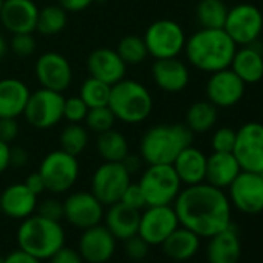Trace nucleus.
I'll return each mask as SVG.
<instances>
[{
  "label": "nucleus",
  "mask_w": 263,
  "mask_h": 263,
  "mask_svg": "<svg viewBox=\"0 0 263 263\" xmlns=\"http://www.w3.org/2000/svg\"><path fill=\"white\" fill-rule=\"evenodd\" d=\"M110 90H111V85H108V84H105V82H102V81H99L96 78L88 76L81 85L79 96L87 104L88 108L104 107V105L108 104Z\"/></svg>",
  "instance_id": "36"
},
{
  "label": "nucleus",
  "mask_w": 263,
  "mask_h": 263,
  "mask_svg": "<svg viewBox=\"0 0 263 263\" xmlns=\"http://www.w3.org/2000/svg\"><path fill=\"white\" fill-rule=\"evenodd\" d=\"M64 101L65 98L62 93L41 87L30 95L24 116L34 128H53L64 119Z\"/></svg>",
  "instance_id": "9"
},
{
  "label": "nucleus",
  "mask_w": 263,
  "mask_h": 263,
  "mask_svg": "<svg viewBox=\"0 0 263 263\" xmlns=\"http://www.w3.org/2000/svg\"><path fill=\"white\" fill-rule=\"evenodd\" d=\"M87 70L91 78H96L108 85H113L125 78L127 65L116 50L96 48L87 58Z\"/></svg>",
  "instance_id": "20"
},
{
  "label": "nucleus",
  "mask_w": 263,
  "mask_h": 263,
  "mask_svg": "<svg viewBox=\"0 0 263 263\" xmlns=\"http://www.w3.org/2000/svg\"><path fill=\"white\" fill-rule=\"evenodd\" d=\"M107 105L118 121L125 124H140L151 116L154 98L144 84L124 78L111 85Z\"/></svg>",
  "instance_id": "5"
},
{
  "label": "nucleus",
  "mask_w": 263,
  "mask_h": 263,
  "mask_svg": "<svg viewBox=\"0 0 263 263\" xmlns=\"http://www.w3.org/2000/svg\"><path fill=\"white\" fill-rule=\"evenodd\" d=\"M24 183H25V186H27L33 194H36L37 197H39L42 192H45V191H47L45 183H44V178H42V175H41L39 172H33V174H30Z\"/></svg>",
  "instance_id": "47"
},
{
  "label": "nucleus",
  "mask_w": 263,
  "mask_h": 263,
  "mask_svg": "<svg viewBox=\"0 0 263 263\" xmlns=\"http://www.w3.org/2000/svg\"><path fill=\"white\" fill-rule=\"evenodd\" d=\"M64 218L74 228L87 229L96 226L104 218V204L91 194L85 191L74 192L65 198Z\"/></svg>",
  "instance_id": "16"
},
{
  "label": "nucleus",
  "mask_w": 263,
  "mask_h": 263,
  "mask_svg": "<svg viewBox=\"0 0 263 263\" xmlns=\"http://www.w3.org/2000/svg\"><path fill=\"white\" fill-rule=\"evenodd\" d=\"M246 84L231 70L223 68L211 73L206 82V96L217 108H228L241 101Z\"/></svg>",
  "instance_id": "17"
},
{
  "label": "nucleus",
  "mask_w": 263,
  "mask_h": 263,
  "mask_svg": "<svg viewBox=\"0 0 263 263\" xmlns=\"http://www.w3.org/2000/svg\"><path fill=\"white\" fill-rule=\"evenodd\" d=\"M115 121H116V118H115L113 111L110 110V107L104 105V107L88 108V113H87L84 122L88 130L95 132V134H102V132L113 128Z\"/></svg>",
  "instance_id": "37"
},
{
  "label": "nucleus",
  "mask_w": 263,
  "mask_h": 263,
  "mask_svg": "<svg viewBox=\"0 0 263 263\" xmlns=\"http://www.w3.org/2000/svg\"><path fill=\"white\" fill-rule=\"evenodd\" d=\"M17 118H0V140L11 144L19 137Z\"/></svg>",
  "instance_id": "44"
},
{
  "label": "nucleus",
  "mask_w": 263,
  "mask_h": 263,
  "mask_svg": "<svg viewBox=\"0 0 263 263\" xmlns=\"http://www.w3.org/2000/svg\"><path fill=\"white\" fill-rule=\"evenodd\" d=\"M31 91L17 78L0 79V118H19L24 115Z\"/></svg>",
  "instance_id": "25"
},
{
  "label": "nucleus",
  "mask_w": 263,
  "mask_h": 263,
  "mask_svg": "<svg viewBox=\"0 0 263 263\" xmlns=\"http://www.w3.org/2000/svg\"><path fill=\"white\" fill-rule=\"evenodd\" d=\"M121 203H124L125 206L128 208H134L137 211H143L144 208H147V203H146V198H144V194L140 187L138 183H130L127 186V189L124 191L121 200Z\"/></svg>",
  "instance_id": "41"
},
{
  "label": "nucleus",
  "mask_w": 263,
  "mask_h": 263,
  "mask_svg": "<svg viewBox=\"0 0 263 263\" xmlns=\"http://www.w3.org/2000/svg\"><path fill=\"white\" fill-rule=\"evenodd\" d=\"M36 211L39 215L54 221H61L64 218V203L56 198H47L42 203H37Z\"/></svg>",
  "instance_id": "43"
},
{
  "label": "nucleus",
  "mask_w": 263,
  "mask_h": 263,
  "mask_svg": "<svg viewBox=\"0 0 263 263\" xmlns=\"http://www.w3.org/2000/svg\"><path fill=\"white\" fill-rule=\"evenodd\" d=\"M174 209L180 226L191 229L200 238H209L232 223L228 195L206 181L181 189Z\"/></svg>",
  "instance_id": "1"
},
{
  "label": "nucleus",
  "mask_w": 263,
  "mask_h": 263,
  "mask_svg": "<svg viewBox=\"0 0 263 263\" xmlns=\"http://www.w3.org/2000/svg\"><path fill=\"white\" fill-rule=\"evenodd\" d=\"M0 208L7 217L24 220L37 209V195L33 194L25 183H14L0 194Z\"/></svg>",
  "instance_id": "22"
},
{
  "label": "nucleus",
  "mask_w": 263,
  "mask_h": 263,
  "mask_svg": "<svg viewBox=\"0 0 263 263\" xmlns=\"http://www.w3.org/2000/svg\"><path fill=\"white\" fill-rule=\"evenodd\" d=\"M260 175H261V178H263V172H261V174H260Z\"/></svg>",
  "instance_id": "57"
},
{
  "label": "nucleus",
  "mask_w": 263,
  "mask_h": 263,
  "mask_svg": "<svg viewBox=\"0 0 263 263\" xmlns=\"http://www.w3.org/2000/svg\"><path fill=\"white\" fill-rule=\"evenodd\" d=\"M241 172L232 152H212L206 163V183L218 189H228Z\"/></svg>",
  "instance_id": "27"
},
{
  "label": "nucleus",
  "mask_w": 263,
  "mask_h": 263,
  "mask_svg": "<svg viewBox=\"0 0 263 263\" xmlns=\"http://www.w3.org/2000/svg\"><path fill=\"white\" fill-rule=\"evenodd\" d=\"M51 194H64L70 191L79 178L78 157L58 149L45 155L37 171Z\"/></svg>",
  "instance_id": "8"
},
{
  "label": "nucleus",
  "mask_w": 263,
  "mask_h": 263,
  "mask_svg": "<svg viewBox=\"0 0 263 263\" xmlns=\"http://www.w3.org/2000/svg\"><path fill=\"white\" fill-rule=\"evenodd\" d=\"M95 0H58V5L62 7L67 13H79L87 10Z\"/></svg>",
  "instance_id": "46"
},
{
  "label": "nucleus",
  "mask_w": 263,
  "mask_h": 263,
  "mask_svg": "<svg viewBox=\"0 0 263 263\" xmlns=\"http://www.w3.org/2000/svg\"><path fill=\"white\" fill-rule=\"evenodd\" d=\"M2 7H4V0H0V11H2Z\"/></svg>",
  "instance_id": "54"
},
{
  "label": "nucleus",
  "mask_w": 263,
  "mask_h": 263,
  "mask_svg": "<svg viewBox=\"0 0 263 263\" xmlns=\"http://www.w3.org/2000/svg\"><path fill=\"white\" fill-rule=\"evenodd\" d=\"M245 84H257L263 79V53L252 45H243L237 48L231 67Z\"/></svg>",
  "instance_id": "28"
},
{
  "label": "nucleus",
  "mask_w": 263,
  "mask_h": 263,
  "mask_svg": "<svg viewBox=\"0 0 263 263\" xmlns=\"http://www.w3.org/2000/svg\"><path fill=\"white\" fill-rule=\"evenodd\" d=\"M228 7L223 0H200L197 5V21L201 28H223Z\"/></svg>",
  "instance_id": "32"
},
{
  "label": "nucleus",
  "mask_w": 263,
  "mask_h": 263,
  "mask_svg": "<svg viewBox=\"0 0 263 263\" xmlns=\"http://www.w3.org/2000/svg\"><path fill=\"white\" fill-rule=\"evenodd\" d=\"M34 74L42 88L64 93L73 82V68L68 59L58 51H47L39 56Z\"/></svg>",
  "instance_id": "15"
},
{
  "label": "nucleus",
  "mask_w": 263,
  "mask_h": 263,
  "mask_svg": "<svg viewBox=\"0 0 263 263\" xmlns=\"http://www.w3.org/2000/svg\"><path fill=\"white\" fill-rule=\"evenodd\" d=\"M235 51V42L223 28H200L186 39L184 45L187 62L209 74L229 68Z\"/></svg>",
  "instance_id": "2"
},
{
  "label": "nucleus",
  "mask_w": 263,
  "mask_h": 263,
  "mask_svg": "<svg viewBox=\"0 0 263 263\" xmlns=\"http://www.w3.org/2000/svg\"><path fill=\"white\" fill-rule=\"evenodd\" d=\"M61 149L78 157L81 155L88 146V128L82 124L68 122L67 127L62 128L59 135Z\"/></svg>",
  "instance_id": "33"
},
{
  "label": "nucleus",
  "mask_w": 263,
  "mask_h": 263,
  "mask_svg": "<svg viewBox=\"0 0 263 263\" xmlns=\"http://www.w3.org/2000/svg\"><path fill=\"white\" fill-rule=\"evenodd\" d=\"M223 30L235 42V45H252L263 31V14L251 4H240L228 10Z\"/></svg>",
  "instance_id": "10"
},
{
  "label": "nucleus",
  "mask_w": 263,
  "mask_h": 263,
  "mask_svg": "<svg viewBox=\"0 0 263 263\" xmlns=\"http://www.w3.org/2000/svg\"><path fill=\"white\" fill-rule=\"evenodd\" d=\"M0 215H2V208H0Z\"/></svg>",
  "instance_id": "56"
},
{
  "label": "nucleus",
  "mask_w": 263,
  "mask_h": 263,
  "mask_svg": "<svg viewBox=\"0 0 263 263\" xmlns=\"http://www.w3.org/2000/svg\"><path fill=\"white\" fill-rule=\"evenodd\" d=\"M116 51L121 56V59L125 62V65H138V64L144 62L146 58L149 56L144 39L137 34L124 36L119 41Z\"/></svg>",
  "instance_id": "35"
},
{
  "label": "nucleus",
  "mask_w": 263,
  "mask_h": 263,
  "mask_svg": "<svg viewBox=\"0 0 263 263\" xmlns=\"http://www.w3.org/2000/svg\"><path fill=\"white\" fill-rule=\"evenodd\" d=\"M237 130L231 127H220L211 138V147L214 152H232L235 146Z\"/></svg>",
  "instance_id": "38"
},
{
  "label": "nucleus",
  "mask_w": 263,
  "mask_h": 263,
  "mask_svg": "<svg viewBox=\"0 0 263 263\" xmlns=\"http://www.w3.org/2000/svg\"><path fill=\"white\" fill-rule=\"evenodd\" d=\"M192 140L194 134L186 124H158L143 135L140 157L147 164H172Z\"/></svg>",
  "instance_id": "3"
},
{
  "label": "nucleus",
  "mask_w": 263,
  "mask_h": 263,
  "mask_svg": "<svg viewBox=\"0 0 263 263\" xmlns=\"http://www.w3.org/2000/svg\"><path fill=\"white\" fill-rule=\"evenodd\" d=\"M124 248H125V252L127 255L132 258V260H143L146 258V255L149 254V248L151 245L141 237V235H134L127 240H124Z\"/></svg>",
  "instance_id": "42"
},
{
  "label": "nucleus",
  "mask_w": 263,
  "mask_h": 263,
  "mask_svg": "<svg viewBox=\"0 0 263 263\" xmlns=\"http://www.w3.org/2000/svg\"><path fill=\"white\" fill-rule=\"evenodd\" d=\"M36 39L33 33H21V34H13L11 39V48L13 51L21 56V58H28L36 51Z\"/></svg>",
  "instance_id": "40"
},
{
  "label": "nucleus",
  "mask_w": 263,
  "mask_h": 263,
  "mask_svg": "<svg viewBox=\"0 0 263 263\" xmlns=\"http://www.w3.org/2000/svg\"><path fill=\"white\" fill-rule=\"evenodd\" d=\"M19 248L39 260L50 258L65 243V231L61 221L33 214L22 220L17 229Z\"/></svg>",
  "instance_id": "4"
},
{
  "label": "nucleus",
  "mask_w": 263,
  "mask_h": 263,
  "mask_svg": "<svg viewBox=\"0 0 263 263\" xmlns=\"http://www.w3.org/2000/svg\"><path fill=\"white\" fill-rule=\"evenodd\" d=\"M152 78L155 85L166 93L183 91L191 79L187 65L178 58L157 59L152 65Z\"/></svg>",
  "instance_id": "21"
},
{
  "label": "nucleus",
  "mask_w": 263,
  "mask_h": 263,
  "mask_svg": "<svg viewBox=\"0 0 263 263\" xmlns=\"http://www.w3.org/2000/svg\"><path fill=\"white\" fill-rule=\"evenodd\" d=\"M178 226L180 221L172 204L147 206L140 217L138 235H141L151 246H158Z\"/></svg>",
  "instance_id": "14"
},
{
  "label": "nucleus",
  "mask_w": 263,
  "mask_h": 263,
  "mask_svg": "<svg viewBox=\"0 0 263 263\" xmlns=\"http://www.w3.org/2000/svg\"><path fill=\"white\" fill-rule=\"evenodd\" d=\"M141 211L128 208L124 203L118 201L108 206L107 212H104L105 228L111 232L116 240H127L138 234Z\"/></svg>",
  "instance_id": "23"
},
{
  "label": "nucleus",
  "mask_w": 263,
  "mask_h": 263,
  "mask_svg": "<svg viewBox=\"0 0 263 263\" xmlns=\"http://www.w3.org/2000/svg\"><path fill=\"white\" fill-rule=\"evenodd\" d=\"M228 189L231 206L240 212L248 215L263 212V178L260 174L241 171Z\"/></svg>",
  "instance_id": "13"
},
{
  "label": "nucleus",
  "mask_w": 263,
  "mask_h": 263,
  "mask_svg": "<svg viewBox=\"0 0 263 263\" xmlns=\"http://www.w3.org/2000/svg\"><path fill=\"white\" fill-rule=\"evenodd\" d=\"M95 2H98V4H105L107 0H95Z\"/></svg>",
  "instance_id": "53"
},
{
  "label": "nucleus",
  "mask_w": 263,
  "mask_h": 263,
  "mask_svg": "<svg viewBox=\"0 0 263 263\" xmlns=\"http://www.w3.org/2000/svg\"><path fill=\"white\" fill-rule=\"evenodd\" d=\"M141 163H143L141 157L138 158V157L130 155V154H128V155L124 158V161H122L124 167L128 171V174H130V175H132V174H135V172H138V169L141 167Z\"/></svg>",
  "instance_id": "51"
},
{
  "label": "nucleus",
  "mask_w": 263,
  "mask_h": 263,
  "mask_svg": "<svg viewBox=\"0 0 263 263\" xmlns=\"http://www.w3.org/2000/svg\"><path fill=\"white\" fill-rule=\"evenodd\" d=\"M206 163L208 157L192 144L183 149L175 161L172 163L181 184L186 186H194L204 183L206 180Z\"/></svg>",
  "instance_id": "26"
},
{
  "label": "nucleus",
  "mask_w": 263,
  "mask_h": 263,
  "mask_svg": "<svg viewBox=\"0 0 263 263\" xmlns=\"http://www.w3.org/2000/svg\"><path fill=\"white\" fill-rule=\"evenodd\" d=\"M143 39L149 56L157 61L178 58L180 53L184 51L187 37L178 22L172 19H160L147 27Z\"/></svg>",
  "instance_id": "7"
},
{
  "label": "nucleus",
  "mask_w": 263,
  "mask_h": 263,
  "mask_svg": "<svg viewBox=\"0 0 263 263\" xmlns=\"http://www.w3.org/2000/svg\"><path fill=\"white\" fill-rule=\"evenodd\" d=\"M48 260L51 263H84L79 251H76L73 248H68L65 245L62 248H59Z\"/></svg>",
  "instance_id": "45"
},
{
  "label": "nucleus",
  "mask_w": 263,
  "mask_h": 263,
  "mask_svg": "<svg viewBox=\"0 0 263 263\" xmlns=\"http://www.w3.org/2000/svg\"><path fill=\"white\" fill-rule=\"evenodd\" d=\"M241 255V241L237 228L231 223L221 232L209 237L206 257L209 263H237Z\"/></svg>",
  "instance_id": "24"
},
{
  "label": "nucleus",
  "mask_w": 263,
  "mask_h": 263,
  "mask_svg": "<svg viewBox=\"0 0 263 263\" xmlns=\"http://www.w3.org/2000/svg\"><path fill=\"white\" fill-rule=\"evenodd\" d=\"M7 51H8V44H7L5 37H4L2 34H0V61H2V59L5 58Z\"/></svg>",
  "instance_id": "52"
},
{
  "label": "nucleus",
  "mask_w": 263,
  "mask_h": 263,
  "mask_svg": "<svg viewBox=\"0 0 263 263\" xmlns=\"http://www.w3.org/2000/svg\"><path fill=\"white\" fill-rule=\"evenodd\" d=\"M96 152L104 161L108 163H122L124 158L130 154L125 137L115 128L98 134Z\"/></svg>",
  "instance_id": "30"
},
{
  "label": "nucleus",
  "mask_w": 263,
  "mask_h": 263,
  "mask_svg": "<svg viewBox=\"0 0 263 263\" xmlns=\"http://www.w3.org/2000/svg\"><path fill=\"white\" fill-rule=\"evenodd\" d=\"M87 113H88V107L81 99V96L65 98V101H64V118L68 122L81 124V122L85 121Z\"/></svg>",
  "instance_id": "39"
},
{
  "label": "nucleus",
  "mask_w": 263,
  "mask_h": 263,
  "mask_svg": "<svg viewBox=\"0 0 263 263\" xmlns=\"http://www.w3.org/2000/svg\"><path fill=\"white\" fill-rule=\"evenodd\" d=\"M28 152L22 147H11V155H10V166L14 167H24L28 164Z\"/></svg>",
  "instance_id": "49"
},
{
  "label": "nucleus",
  "mask_w": 263,
  "mask_h": 263,
  "mask_svg": "<svg viewBox=\"0 0 263 263\" xmlns=\"http://www.w3.org/2000/svg\"><path fill=\"white\" fill-rule=\"evenodd\" d=\"M130 177L132 175L122 163L104 161L101 166L96 167L91 177V194L104 206L118 203L127 186L132 183Z\"/></svg>",
  "instance_id": "11"
},
{
  "label": "nucleus",
  "mask_w": 263,
  "mask_h": 263,
  "mask_svg": "<svg viewBox=\"0 0 263 263\" xmlns=\"http://www.w3.org/2000/svg\"><path fill=\"white\" fill-rule=\"evenodd\" d=\"M241 171L263 172V124L246 122L237 130L235 146L232 151Z\"/></svg>",
  "instance_id": "12"
},
{
  "label": "nucleus",
  "mask_w": 263,
  "mask_h": 263,
  "mask_svg": "<svg viewBox=\"0 0 263 263\" xmlns=\"http://www.w3.org/2000/svg\"><path fill=\"white\" fill-rule=\"evenodd\" d=\"M5 263H41V260L19 248L5 257Z\"/></svg>",
  "instance_id": "48"
},
{
  "label": "nucleus",
  "mask_w": 263,
  "mask_h": 263,
  "mask_svg": "<svg viewBox=\"0 0 263 263\" xmlns=\"http://www.w3.org/2000/svg\"><path fill=\"white\" fill-rule=\"evenodd\" d=\"M116 249V238L104 224H96L84 229L79 238V254L84 261L88 263H105L108 261Z\"/></svg>",
  "instance_id": "18"
},
{
  "label": "nucleus",
  "mask_w": 263,
  "mask_h": 263,
  "mask_svg": "<svg viewBox=\"0 0 263 263\" xmlns=\"http://www.w3.org/2000/svg\"><path fill=\"white\" fill-rule=\"evenodd\" d=\"M160 246L164 254L175 261L192 258L200 249V237L184 226H178Z\"/></svg>",
  "instance_id": "29"
},
{
  "label": "nucleus",
  "mask_w": 263,
  "mask_h": 263,
  "mask_svg": "<svg viewBox=\"0 0 263 263\" xmlns=\"http://www.w3.org/2000/svg\"><path fill=\"white\" fill-rule=\"evenodd\" d=\"M218 119L217 107L209 101H197L186 111V125L192 134L209 132Z\"/></svg>",
  "instance_id": "31"
},
{
  "label": "nucleus",
  "mask_w": 263,
  "mask_h": 263,
  "mask_svg": "<svg viewBox=\"0 0 263 263\" xmlns=\"http://www.w3.org/2000/svg\"><path fill=\"white\" fill-rule=\"evenodd\" d=\"M67 11L59 5H48L39 10L36 30L42 36H56L67 27Z\"/></svg>",
  "instance_id": "34"
},
{
  "label": "nucleus",
  "mask_w": 263,
  "mask_h": 263,
  "mask_svg": "<svg viewBox=\"0 0 263 263\" xmlns=\"http://www.w3.org/2000/svg\"><path fill=\"white\" fill-rule=\"evenodd\" d=\"M0 263H5V257H0Z\"/></svg>",
  "instance_id": "55"
},
{
  "label": "nucleus",
  "mask_w": 263,
  "mask_h": 263,
  "mask_svg": "<svg viewBox=\"0 0 263 263\" xmlns=\"http://www.w3.org/2000/svg\"><path fill=\"white\" fill-rule=\"evenodd\" d=\"M39 8L33 0H4L0 22L11 33H33L37 27Z\"/></svg>",
  "instance_id": "19"
},
{
  "label": "nucleus",
  "mask_w": 263,
  "mask_h": 263,
  "mask_svg": "<svg viewBox=\"0 0 263 263\" xmlns=\"http://www.w3.org/2000/svg\"><path fill=\"white\" fill-rule=\"evenodd\" d=\"M10 155H11V146L0 140V174L10 167Z\"/></svg>",
  "instance_id": "50"
},
{
  "label": "nucleus",
  "mask_w": 263,
  "mask_h": 263,
  "mask_svg": "<svg viewBox=\"0 0 263 263\" xmlns=\"http://www.w3.org/2000/svg\"><path fill=\"white\" fill-rule=\"evenodd\" d=\"M138 184L147 206L174 204L183 186L172 164H147Z\"/></svg>",
  "instance_id": "6"
}]
</instances>
